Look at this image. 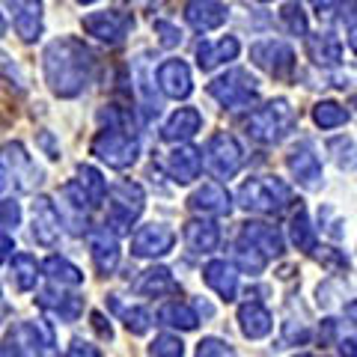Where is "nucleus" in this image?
Listing matches in <instances>:
<instances>
[{
    "mask_svg": "<svg viewBox=\"0 0 357 357\" xmlns=\"http://www.w3.org/2000/svg\"><path fill=\"white\" fill-rule=\"evenodd\" d=\"M9 185V173H6V167L0 164V194H3V188Z\"/></svg>",
    "mask_w": 357,
    "mask_h": 357,
    "instance_id": "nucleus-56",
    "label": "nucleus"
},
{
    "mask_svg": "<svg viewBox=\"0 0 357 357\" xmlns=\"http://www.w3.org/2000/svg\"><path fill=\"white\" fill-rule=\"evenodd\" d=\"M307 54L316 66H340L342 60V42L331 33H316L307 39Z\"/></svg>",
    "mask_w": 357,
    "mask_h": 357,
    "instance_id": "nucleus-28",
    "label": "nucleus"
},
{
    "mask_svg": "<svg viewBox=\"0 0 357 357\" xmlns=\"http://www.w3.org/2000/svg\"><path fill=\"white\" fill-rule=\"evenodd\" d=\"M93 155L107 167H114V170H126L137 161L140 140L126 128H102L93 137Z\"/></svg>",
    "mask_w": 357,
    "mask_h": 357,
    "instance_id": "nucleus-5",
    "label": "nucleus"
},
{
    "mask_svg": "<svg viewBox=\"0 0 357 357\" xmlns=\"http://www.w3.org/2000/svg\"><path fill=\"white\" fill-rule=\"evenodd\" d=\"M89 253L98 268V274H114L119 265V241L107 227H96L89 229Z\"/></svg>",
    "mask_w": 357,
    "mask_h": 357,
    "instance_id": "nucleus-17",
    "label": "nucleus"
},
{
    "mask_svg": "<svg viewBox=\"0 0 357 357\" xmlns=\"http://www.w3.org/2000/svg\"><path fill=\"white\" fill-rule=\"evenodd\" d=\"M13 250H15V241H13V236H6V232H0V262H6L9 256H13Z\"/></svg>",
    "mask_w": 357,
    "mask_h": 357,
    "instance_id": "nucleus-50",
    "label": "nucleus"
},
{
    "mask_svg": "<svg viewBox=\"0 0 357 357\" xmlns=\"http://www.w3.org/2000/svg\"><path fill=\"white\" fill-rule=\"evenodd\" d=\"M238 206L256 215H280L289 206H295V194L283 178L277 176H253L238 188Z\"/></svg>",
    "mask_w": 357,
    "mask_h": 357,
    "instance_id": "nucleus-2",
    "label": "nucleus"
},
{
    "mask_svg": "<svg viewBox=\"0 0 357 357\" xmlns=\"http://www.w3.org/2000/svg\"><path fill=\"white\" fill-rule=\"evenodd\" d=\"M220 241V229L218 223L203 220V218H194L185 223V244L191 248L194 253H211Z\"/></svg>",
    "mask_w": 357,
    "mask_h": 357,
    "instance_id": "nucleus-26",
    "label": "nucleus"
},
{
    "mask_svg": "<svg viewBox=\"0 0 357 357\" xmlns=\"http://www.w3.org/2000/svg\"><path fill=\"white\" fill-rule=\"evenodd\" d=\"M93 328H96L98 333H102L105 340H114V331H110V325L105 321V316H102V312H93Z\"/></svg>",
    "mask_w": 357,
    "mask_h": 357,
    "instance_id": "nucleus-51",
    "label": "nucleus"
},
{
    "mask_svg": "<svg viewBox=\"0 0 357 357\" xmlns=\"http://www.w3.org/2000/svg\"><path fill=\"white\" fill-rule=\"evenodd\" d=\"M250 60L265 69L268 75L274 77H289L295 72V51L292 45H286L280 39H262L250 45Z\"/></svg>",
    "mask_w": 357,
    "mask_h": 357,
    "instance_id": "nucleus-8",
    "label": "nucleus"
},
{
    "mask_svg": "<svg viewBox=\"0 0 357 357\" xmlns=\"http://www.w3.org/2000/svg\"><path fill=\"white\" fill-rule=\"evenodd\" d=\"M280 21L286 24L289 33H295V36H307V13H304V6H301V0H286V6H283V13H280Z\"/></svg>",
    "mask_w": 357,
    "mask_h": 357,
    "instance_id": "nucleus-38",
    "label": "nucleus"
},
{
    "mask_svg": "<svg viewBox=\"0 0 357 357\" xmlns=\"http://www.w3.org/2000/svg\"><path fill=\"white\" fill-rule=\"evenodd\" d=\"M328 152H333V161H337L340 170H345V173L357 170V146L351 137H333L328 143Z\"/></svg>",
    "mask_w": 357,
    "mask_h": 357,
    "instance_id": "nucleus-37",
    "label": "nucleus"
},
{
    "mask_svg": "<svg viewBox=\"0 0 357 357\" xmlns=\"http://www.w3.org/2000/svg\"><path fill=\"white\" fill-rule=\"evenodd\" d=\"M337 319H325L321 321V328H319V337H321V342H331L333 337H337Z\"/></svg>",
    "mask_w": 357,
    "mask_h": 357,
    "instance_id": "nucleus-47",
    "label": "nucleus"
},
{
    "mask_svg": "<svg viewBox=\"0 0 357 357\" xmlns=\"http://www.w3.org/2000/svg\"><path fill=\"white\" fill-rule=\"evenodd\" d=\"M9 342H13L18 351H27L30 357H54V345H57L54 342V328L45 319L21 321Z\"/></svg>",
    "mask_w": 357,
    "mask_h": 357,
    "instance_id": "nucleus-11",
    "label": "nucleus"
},
{
    "mask_svg": "<svg viewBox=\"0 0 357 357\" xmlns=\"http://www.w3.org/2000/svg\"><path fill=\"white\" fill-rule=\"evenodd\" d=\"M149 357H185V342L173 333H161L149 345Z\"/></svg>",
    "mask_w": 357,
    "mask_h": 357,
    "instance_id": "nucleus-39",
    "label": "nucleus"
},
{
    "mask_svg": "<svg viewBox=\"0 0 357 357\" xmlns=\"http://www.w3.org/2000/svg\"><path fill=\"white\" fill-rule=\"evenodd\" d=\"M197 357H238L236 349L227 342V340H218V337H206L197 342Z\"/></svg>",
    "mask_w": 357,
    "mask_h": 357,
    "instance_id": "nucleus-41",
    "label": "nucleus"
},
{
    "mask_svg": "<svg viewBox=\"0 0 357 357\" xmlns=\"http://www.w3.org/2000/svg\"><path fill=\"white\" fill-rule=\"evenodd\" d=\"M45 81H48L51 93L60 98H75L81 96L86 84L93 81V69H96V57L81 39L75 36H63L54 39L45 48Z\"/></svg>",
    "mask_w": 357,
    "mask_h": 357,
    "instance_id": "nucleus-1",
    "label": "nucleus"
},
{
    "mask_svg": "<svg viewBox=\"0 0 357 357\" xmlns=\"http://www.w3.org/2000/svg\"><path fill=\"white\" fill-rule=\"evenodd\" d=\"M203 170V152L194 146H176L167 155V173L176 185H191Z\"/></svg>",
    "mask_w": 357,
    "mask_h": 357,
    "instance_id": "nucleus-18",
    "label": "nucleus"
},
{
    "mask_svg": "<svg viewBox=\"0 0 357 357\" xmlns=\"http://www.w3.org/2000/svg\"><path fill=\"white\" fill-rule=\"evenodd\" d=\"M0 357H18V349L13 342H6V345H0Z\"/></svg>",
    "mask_w": 357,
    "mask_h": 357,
    "instance_id": "nucleus-54",
    "label": "nucleus"
},
{
    "mask_svg": "<svg viewBox=\"0 0 357 357\" xmlns=\"http://www.w3.org/2000/svg\"><path fill=\"white\" fill-rule=\"evenodd\" d=\"M345 316H349L354 325H357V298L354 301H349V304H345Z\"/></svg>",
    "mask_w": 357,
    "mask_h": 357,
    "instance_id": "nucleus-53",
    "label": "nucleus"
},
{
    "mask_svg": "<svg viewBox=\"0 0 357 357\" xmlns=\"http://www.w3.org/2000/svg\"><path fill=\"white\" fill-rule=\"evenodd\" d=\"M21 220V206L15 199H3L0 203V229H15Z\"/></svg>",
    "mask_w": 357,
    "mask_h": 357,
    "instance_id": "nucleus-45",
    "label": "nucleus"
},
{
    "mask_svg": "<svg viewBox=\"0 0 357 357\" xmlns=\"http://www.w3.org/2000/svg\"><path fill=\"white\" fill-rule=\"evenodd\" d=\"M66 357H102V351H98L93 342H86V340H72L69 354Z\"/></svg>",
    "mask_w": 357,
    "mask_h": 357,
    "instance_id": "nucleus-46",
    "label": "nucleus"
},
{
    "mask_svg": "<svg viewBox=\"0 0 357 357\" xmlns=\"http://www.w3.org/2000/svg\"><path fill=\"white\" fill-rule=\"evenodd\" d=\"M262 3H268V0H262Z\"/></svg>",
    "mask_w": 357,
    "mask_h": 357,
    "instance_id": "nucleus-62",
    "label": "nucleus"
},
{
    "mask_svg": "<svg viewBox=\"0 0 357 357\" xmlns=\"http://www.w3.org/2000/svg\"><path fill=\"white\" fill-rule=\"evenodd\" d=\"M188 203H191L194 211H203V215H218V218H223V215H229V211H232V197H229L227 188H220L218 182H206L203 188H197Z\"/></svg>",
    "mask_w": 357,
    "mask_h": 357,
    "instance_id": "nucleus-23",
    "label": "nucleus"
},
{
    "mask_svg": "<svg viewBox=\"0 0 357 357\" xmlns=\"http://www.w3.org/2000/svg\"><path fill=\"white\" fill-rule=\"evenodd\" d=\"M176 289H178V283L173 280L170 268H161V265H155V268H149V271H143V277L137 280V292L140 295H149V298L170 295V292H176Z\"/></svg>",
    "mask_w": 357,
    "mask_h": 357,
    "instance_id": "nucleus-29",
    "label": "nucleus"
},
{
    "mask_svg": "<svg viewBox=\"0 0 357 357\" xmlns=\"http://www.w3.org/2000/svg\"><path fill=\"white\" fill-rule=\"evenodd\" d=\"M289 232H292V244L298 250L312 253L316 250V232L310 227V218H307V208L298 206V211L292 215V223H289Z\"/></svg>",
    "mask_w": 357,
    "mask_h": 357,
    "instance_id": "nucleus-34",
    "label": "nucleus"
},
{
    "mask_svg": "<svg viewBox=\"0 0 357 357\" xmlns=\"http://www.w3.org/2000/svg\"><path fill=\"white\" fill-rule=\"evenodd\" d=\"M9 268H13V283L18 292H30V289H36L39 283V262L33 259L30 253H15L13 262H9Z\"/></svg>",
    "mask_w": 357,
    "mask_h": 357,
    "instance_id": "nucleus-32",
    "label": "nucleus"
},
{
    "mask_svg": "<svg viewBox=\"0 0 357 357\" xmlns=\"http://www.w3.org/2000/svg\"><path fill=\"white\" fill-rule=\"evenodd\" d=\"M238 321H241V333L248 340H262L274 328V316L262 301H244L238 307Z\"/></svg>",
    "mask_w": 357,
    "mask_h": 357,
    "instance_id": "nucleus-21",
    "label": "nucleus"
},
{
    "mask_svg": "<svg viewBox=\"0 0 357 357\" xmlns=\"http://www.w3.org/2000/svg\"><path fill=\"white\" fill-rule=\"evenodd\" d=\"M42 271L57 286H81L84 283V271L77 265H72L69 259H63V256H48V259L42 262Z\"/></svg>",
    "mask_w": 357,
    "mask_h": 357,
    "instance_id": "nucleus-31",
    "label": "nucleus"
},
{
    "mask_svg": "<svg viewBox=\"0 0 357 357\" xmlns=\"http://www.w3.org/2000/svg\"><path fill=\"white\" fill-rule=\"evenodd\" d=\"M238 238L253 244V248L259 250L268 262L277 259V256H283V248H286L280 229L271 227V223H259V220H248V223H244L241 232H238Z\"/></svg>",
    "mask_w": 357,
    "mask_h": 357,
    "instance_id": "nucleus-16",
    "label": "nucleus"
},
{
    "mask_svg": "<svg viewBox=\"0 0 357 357\" xmlns=\"http://www.w3.org/2000/svg\"><path fill=\"white\" fill-rule=\"evenodd\" d=\"M298 357H312V354H298Z\"/></svg>",
    "mask_w": 357,
    "mask_h": 357,
    "instance_id": "nucleus-61",
    "label": "nucleus"
},
{
    "mask_svg": "<svg viewBox=\"0 0 357 357\" xmlns=\"http://www.w3.org/2000/svg\"><path fill=\"white\" fill-rule=\"evenodd\" d=\"M340 21H349V24H357V0H345L340 6Z\"/></svg>",
    "mask_w": 357,
    "mask_h": 357,
    "instance_id": "nucleus-48",
    "label": "nucleus"
},
{
    "mask_svg": "<svg viewBox=\"0 0 357 357\" xmlns=\"http://www.w3.org/2000/svg\"><path fill=\"white\" fill-rule=\"evenodd\" d=\"M158 325L167 328H178V331H194L199 325V316L191 304H182V301H170L158 310Z\"/></svg>",
    "mask_w": 357,
    "mask_h": 357,
    "instance_id": "nucleus-30",
    "label": "nucleus"
},
{
    "mask_svg": "<svg viewBox=\"0 0 357 357\" xmlns=\"http://www.w3.org/2000/svg\"><path fill=\"white\" fill-rule=\"evenodd\" d=\"M6 33V21H3V15H0V36Z\"/></svg>",
    "mask_w": 357,
    "mask_h": 357,
    "instance_id": "nucleus-58",
    "label": "nucleus"
},
{
    "mask_svg": "<svg viewBox=\"0 0 357 357\" xmlns=\"http://www.w3.org/2000/svg\"><path fill=\"white\" fill-rule=\"evenodd\" d=\"M143 203H146V197H143V188L137 182H119L110 188V206H107V227L110 232H128L131 223L140 218L143 211Z\"/></svg>",
    "mask_w": 357,
    "mask_h": 357,
    "instance_id": "nucleus-6",
    "label": "nucleus"
},
{
    "mask_svg": "<svg viewBox=\"0 0 357 357\" xmlns=\"http://www.w3.org/2000/svg\"><path fill=\"white\" fill-rule=\"evenodd\" d=\"M283 340H286V345H304L310 340V328L304 325V321L289 319L283 325Z\"/></svg>",
    "mask_w": 357,
    "mask_h": 357,
    "instance_id": "nucleus-44",
    "label": "nucleus"
},
{
    "mask_svg": "<svg viewBox=\"0 0 357 357\" xmlns=\"http://www.w3.org/2000/svg\"><path fill=\"white\" fill-rule=\"evenodd\" d=\"M0 164H3L6 173L18 182L21 191H30L36 182H42L36 164L30 161V155H27V149L21 146V143H6V146L0 149Z\"/></svg>",
    "mask_w": 357,
    "mask_h": 357,
    "instance_id": "nucleus-14",
    "label": "nucleus"
},
{
    "mask_svg": "<svg viewBox=\"0 0 357 357\" xmlns=\"http://www.w3.org/2000/svg\"><path fill=\"white\" fill-rule=\"evenodd\" d=\"M131 27L134 18L131 13H122V9H105V13H93L84 18V30L105 45H119L131 33Z\"/></svg>",
    "mask_w": 357,
    "mask_h": 357,
    "instance_id": "nucleus-9",
    "label": "nucleus"
},
{
    "mask_svg": "<svg viewBox=\"0 0 357 357\" xmlns=\"http://www.w3.org/2000/svg\"><path fill=\"white\" fill-rule=\"evenodd\" d=\"M155 81H158V89L167 96V98H188L194 89V81H191V69H188L185 60H164L158 66V75H155Z\"/></svg>",
    "mask_w": 357,
    "mask_h": 357,
    "instance_id": "nucleus-15",
    "label": "nucleus"
},
{
    "mask_svg": "<svg viewBox=\"0 0 357 357\" xmlns=\"http://www.w3.org/2000/svg\"><path fill=\"white\" fill-rule=\"evenodd\" d=\"M241 164H244V152L232 134L218 131L206 143V167L215 178H232L241 170Z\"/></svg>",
    "mask_w": 357,
    "mask_h": 357,
    "instance_id": "nucleus-7",
    "label": "nucleus"
},
{
    "mask_svg": "<svg viewBox=\"0 0 357 357\" xmlns=\"http://www.w3.org/2000/svg\"><path fill=\"white\" fill-rule=\"evenodd\" d=\"M6 312H9V307L3 304V301H0V321H3V316H6Z\"/></svg>",
    "mask_w": 357,
    "mask_h": 357,
    "instance_id": "nucleus-57",
    "label": "nucleus"
},
{
    "mask_svg": "<svg viewBox=\"0 0 357 357\" xmlns=\"http://www.w3.org/2000/svg\"><path fill=\"white\" fill-rule=\"evenodd\" d=\"M203 280L215 289L218 298L223 301H236L238 295V268L229 259H211L203 268Z\"/></svg>",
    "mask_w": 357,
    "mask_h": 357,
    "instance_id": "nucleus-19",
    "label": "nucleus"
},
{
    "mask_svg": "<svg viewBox=\"0 0 357 357\" xmlns=\"http://www.w3.org/2000/svg\"><path fill=\"white\" fill-rule=\"evenodd\" d=\"M292 126H295V110H292V105H289L286 98H274V102H268L265 107H256L250 114V119L244 122L248 134L253 140H259V143L283 140Z\"/></svg>",
    "mask_w": 357,
    "mask_h": 357,
    "instance_id": "nucleus-4",
    "label": "nucleus"
},
{
    "mask_svg": "<svg viewBox=\"0 0 357 357\" xmlns=\"http://www.w3.org/2000/svg\"><path fill=\"white\" fill-rule=\"evenodd\" d=\"M155 33H158V42L161 48H176V45H182V30H178L176 24H170V21H155Z\"/></svg>",
    "mask_w": 357,
    "mask_h": 357,
    "instance_id": "nucleus-43",
    "label": "nucleus"
},
{
    "mask_svg": "<svg viewBox=\"0 0 357 357\" xmlns=\"http://www.w3.org/2000/svg\"><path fill=\"white\" fill-rule=\"evenodd\" d=\"M60 289H63V286H60ZM60 289H57V283H54L51 289L39 292V298H36L39 307L57 312L63 321H75L77 316H81V310H84V298H77V295H63Z\"/></svg>",
    "mask_w": 357,
    "mask_h": 357,
    "instance_id": "nucleus-25",
    "label": "nucleus"
},
{
    "mask_svg": "<svg viewBox=\"0 0 357 357\" xmlns=\"http://www.w3.org/2000/svg\"><path fill=\"white\" fill-rule=\"evenodd\" d=\"M316 259L328 268V271H349V259H345V253L337 250V248H316Z\"/></svg>",
    "mask_w": 357,
    "mask_h": 357,
    "instance_id": "nucleus-42",
    "label": "nucleus"
},
{
    "mask_svg": "<svg viewBox=\"0 0 357 357\" xmlns=\"http://www.w3.org/2000/svg\"><path fill=\"white\" fill-rule=\"evenodd\" d=\"M77 3H96V0H77Z\"/></svg>",
    "mask_w": 357,
    "mask_h": 357,
    "instance_id": "nucleus-60",
    "label": "nucleus"
},
{
    "mask_svg": "<svg viewBox=\"0 0 357 357\" xmlns=\"http://www.w3.org/2000/svg\"><path fill=\"white\" fill-rule=\"evenodd\" d=\"M289 173L295 176V182L301 188H307V191H319L321 185H325V176H321V161H319V155L312 152L310 146H298L289 152Z\"/></svg>",
    "mask_w": 357,
    "mask_h": 357,
    "instance_id": "nucleus-13",
    "label": "nucleus"
},
{
    "mask_svg": "<svg viewBox=\"0 0 357 357\" xmlns=\"http://www.w3.org/2000/svg\"><path fill=\"white\" fill-rule=\"evenodd\" d=\"M312 122H316L319 128H340L349 122V110L337 102H319L312 107Z\"/></svg>",
    "mask_w": 357,
    "mask_h": 357,
    "instance_id": "nucleus-35",
    "label": "nucleus"
},
{
    "mask_svg": "<svg viewBox=\"0 0 357 357\" xmlns=\"http://www.w3.org/2000/svg\"><path fill=\"white\" fill-rule=\"evenodd\" d=\"M238 51H241V45H238L236 36H223L218 42H206L203 39L197 45V66L203 72H211V69H218V66H223V63L236 60Z\"/></svg>",
    "mask_w": 357,
    "mask_h": 357,
    "instance_id": "nucleus-20",
    "label": "nucleus"
},
{
    "mask_svg": "<svg viewBox=\"0 0 357 357\" xmlns=\"http://www.w3.org/2000/svg\"><path fill=\"white\" fill-rule=\"evenodd\" d=\"M310 3H312V6H316V9H319V13H328V9H333V6H337V3H340V0H310Z\"/></svg>",
    "mask_w": 357,
    "mask_h": 357,
    "instance_id": "nucleus-52",
    "label": "nucleus"
},
{
    "mask_svg": "<svg viewBox=\"0 0 357 357\" xmlns=\"http://www.w3.org/2000/svg\"><path fill=\"white\" fill-rule=\"evenodd\" d=\"M77 185L86 191V197L93 199V206L98 208L105 203V197H107V182H105V176L96 170V167H89V164H81L77 167Z\"/></svg>",
    "mask_w": 357,
    "mask_h": 357,
    "instance_id": "nucleus-33",
    "label": "nucleus"
},
{
    "mask_svg": "<svg viewBox=\"0 0 357 357\" xmlns=\"http://www.w3.org/2000/svg\"><path fill=\"white\" fill-rule=\"evenodd\" d=\"M236 262H238V268L244 274H250V277H256V274H262L265 271V265H268V259L253 248V244H248V241H236Z\"/></svg>",
    "mask_w": 357,
    "mask_h": 357,
    "instance_id": "nucleus-36",
    "label": "nucleus"
},
{
    "mask_svg": "<svg viewBox=\"0 0 357 357\" xmlns=\"http://www.w3.org/2000/svg\"><path fill=\"white\" fill-rule=\"evenodd\" d=\"M349 48L357 54V24H351V30H349Z\"/></svg>",
    "mask_w": 357,
    "mask_h": 357,
    "instance_id": "nucleus-55",
    "label": "nucleus"
},
{
    "mask_svg": "<svg viewBox=\"0 0 357 357\" xmlns=\"http://www.w3.org/2000/svg\"><path fill=\"white\" fill-rule=\"evenodd\" d=\"M176 244V232L164 223H146L131 236V253L137 259H161L173 250Z\"/></svg>",
    "mask_w": 357,
    "mask_h": 357,
    "instance_id": "nucleus-10",
    "label": "nucleus"
},
{
    "mask_svg": "<svg viewBox=\"0 0 357 357\" xmlns=\"http://www.w3.org/2000/svg\"><path fill=\"white\" fill-rule=\"evenodd\" d=\"M122 321L131 333H146L152 328V312L146 307H131V310H119Z\"/></svg>",
    "mask_w": 357,
    "mask_h": 357,
    "instance_id": "nucleus-40",
    "label": "nucleus"
},
{
    "mask_svg": "<svg viewBox=\"0 0 357 357\" xmlns=\"http://www.w3.org/2000/svg\"><path fill=\"white\" fill-rule=\"evenodd\" d=\"M227 6L220 3V0H191V3L185 6V18L188 24L199 33H208V30H218L223 21H227Z\"/></svg>",
    "mask_w": 357,
    "mask_h": 357,
    "instance_id": "nucleus-22",
    "label": "nucleus"
},
{
    "mask_svg": "<svg viewBox=\"0 0 357 357\" xmlns=\"http://www.w3.org/2000/svg\"><path fill=\"white\" fill-rule=\"evenodd\" d=\"M15 13V33L24 42H36L42 36V0H18Z\"/></svg>",
    "mask_w": 357,
    "mask_h": 357,
    "instance_id": "nucleus-27",
    "label": "nucleus"
},
{
    "mask_svg": "<svg viewBox=\"0 0 357 357\" xmlns=\"http://www.w3.org/2000/svg\"><path fill=\"white\" fill-rule=\"evenodd\" d=\"M340 354H342V357H357V333L340 340Z\"/></svg>",
    "mask_w": 357,
    "mask_h": 357,
    "instance_id": "nucleus-49",
    "label": "nucleus"
},
{
    "mask_svg": "<svg viewBox=\"0 0 357 357\" xmlns=\"http://www.w3.org/2000/svg\"><path fill=\"white\" fill-rule=\"evenodd\" d=\"M199 126H203V114H199L197 107H178L176 114L164 122L161 137L167 143H188L199 131Z\"/></svg>",
    "mask_w": 357,
    "mask_h": 357,
    "instance_id": "nucleus-24",
    "label": "nucleus"
},
{
    "mask_svg": "<svg viewBox=\"0 0 357 357\" xmlns=\"http://www.w3.org/2000/svg\"><path fill=\"white\" fill-rule=\"evenodd\" d=\"M3 3H6V6H13V9H15V6H18V0H3Z\"/></svg>",
    "mask_w": 357,
    "mask_h": 357,
    "instance_id": "nucleus-59",
    "label": "nucleus"
},
{
    "mask_svg": "<svg viewBox=\"0 0 357 357\" xmlns=\"http://www.w3.org/2000/svg\"><path fill=\"white\" fill-rule=\"evenodd\" d=\"M33 238H36L42 248H54L60 241V232H63V218L60 211L54 208V203L48 197H36L33 199Z\"/></svg>",
    "mask_w": 357,
    "mask_h": 357,
    "instance_id": "nucleus-12",
    "label": "nucleus"
},
{
    "mask_svg": "<svg viewBox=\"0 0 357 357\" xmlns=\"http://www.w3.org/2000/svg\"><path fill=\"white\" fill-rule=\"evenodd\" d=\"M208 96L227 110L253 107L259 102V81L244 69H229L227 75H220L208 84Z\"/></svg>",
    "mask_w": 357,
    "mask_h": 357,
    "instance_id": "nucleus-3",
    "label": "nucleus"
}]
</instances>
